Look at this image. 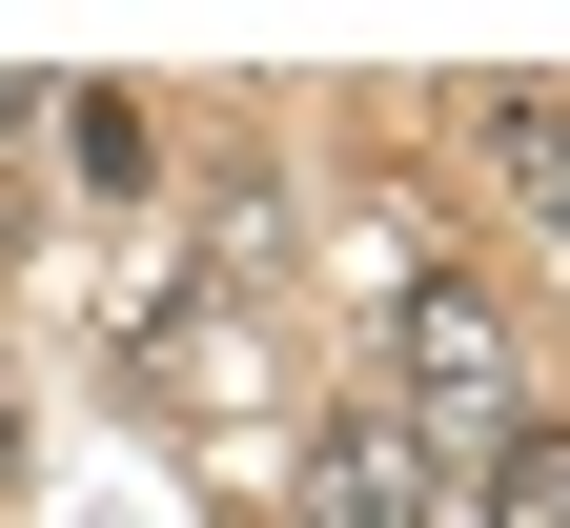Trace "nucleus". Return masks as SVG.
I'll use <instances>...</instances> for the list:
<instances>
[{"label":"nucleus","instance_id":"obj_1","mask_svg":"<svg viewBox=\"0 0 570 528\" xmlns=\"http://www.w3.org/2000/svg\"><path fill=\"white\" fill-rule=\"evenodd\" d=\"M428 427H449V447H510V427H530V387H510V306L449 285V265L407 285V447H428Z\"/></svg>","mask_w":570,"mask_h":528},{"label":"nucleus","instance_id":"obj_2","mask_svg":"<svg viewBox=\"0 0 570 528\" xmlns=\"http://www.w3.org/2000/svg\"><path fill=\"white\" fill-rule=\"evenodd\" d=\"M306 528H428V447H407V407H326V447H306Z\"/></svg>","mask_w":570,"mask_h":528},{"label":"nucleus","instance_id":"obj_3","mask_svg":"<svg viewBox=\"0 0 570 528\" xmlns=\"http://www.w3.org/2000/svg\"><path fill=\"white\" fill-rule=\"evenodd\" d=\"M469 142H489V183H510V223L570 265V82H489V102H469Z\"/></svg>","mask_w":570,"mask_h":528},{"label":"nucleus","instance_id":"obj_4","mask_svg":"<svg viewBox=\"0 0 570 528\" xmlns=\"http://www.w3.org/2000/svg\"><path fill=\"white\" fill-rule=\"evenodd\" d=\"M489 528H570V427H510V447H489Z\"/></svg>","mask_w":570,"mask_h":528}]
</instances>
